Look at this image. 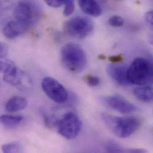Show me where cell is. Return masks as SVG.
<instances>
[{"mask_svg": "<svg viewBox=\"0 0 153 153\" xmlns=\"http://www.w3.org/2000/svg\"><path fill=\"white\" fill-rule=\"evenodd\" d=\"M75 0H45V3L51 7L57 8L62 5H67L69 4H75Z\"/></svg>", "mask_w": 153, "mask_h": 153, "instance_id": "obj_18", "label": "cell"}, {"mask_svg": "<svg viewBox=\"0 0 153 153\" xmlns=\"http://www.w3.org/2000/svg\"><path fill=\"white\" fill-rule=\"evenodd\" d=\"M105 149L108 153H125V150L120 145L113 141H108L105 143Z\"/></svg>", "mask_w": 153, "mask_h": 153, "instance_id": "obj_17", "label": "cell"}, {"mask_svg": "<svg viewBox=\"0 0 153 153\" xmlns=\"http://www.w3.org/2000/svg\"><path fill=\"white\" fill-rule=\"evenodd\" d=\"M23 74L22 72L13 63L4 73L3 79L8 84L19 86L22 83Z\"/></svg>", "mask_w": 153, "mask_h": 153, "instance_id": "obj_10", "label": "cell"}, {"mask_svg": "<svg viewBox=\"0 0 153 153\" xmlns=\"http://www.w3.org/2000/svg\"><path fill=\"white\" fill-rule=\"evenodd\" d=\"M80 8L85 14L97 17L101 15L102 9L96 0H78Z\"/></svg>", "mask_w": 153, "mask_h": 153, "instance_id": "obj_12", "label": "cell"}, {"mask_svg": "<svg viewBox=\"0 0 153 153\" xmlns=\"http://www.w3.org/2000/svg\"><path fill=\"white\" fill-rule=\"evenodd\" d=\"M41 86L46 95L54 102L63 104L67 101L68 92L58 80L53 77H46L42 80Z\"/></svg>", "mask_w": 153, "mask_h": 153, "instance_id": "obj_7", "label": "cell"}, {"mask_svg": "<svg viewBox=\"0 0 153 153\" xmlns=\"http://www.w3.org/2000/svg\"><path fill=\"white\" fill-rule=\"evenodd\" d=\"M63 29L65 32L69 36L76 39H83L92 33L94 26L89 19L76 16L66 21L64 24Z\"/></svg>", "mask_w": 153, "mask_h": 153, "instance_id": "obj_4", "label": "cell"}, {"mask_svg": "<svg viewBox=\"0 0 153 153\" xmlns=\"http://www.w3.org/2000/svg\"><path fill=\"white\" fill-rule=\"evenodd\" d=\"M125 153H147V151L143 149H128V150H125Z\"/></svg>", "mask_w": 153, "mask_h": 153, "instance_id": "obj_25", "label": "cell"}, {"mask_svg": "<svg viewBox=\"0 0 153 153\" xmlns=\"http://www.w3.org/2000/svg\"><path fill=\"white\" fill-rule=\"evenodd\" d=\"M100 117L110 131L121 138L131 136L139 129L142 123L141 119L135 116L117 117L104 113Z\"/></svg>", "mask_w": 153, "mask_h": 153, "instance_id": "obj_1", "label": "cell"}, {"mask_svg": "<svg viewBox=\"0 0 153 153\" xmlns=\"http://www.w3.org/2000/svg\"><path fill=\"white\" fill-rule=\"evenodd\" d=\"M153 11L150 10L147 12L145 14V20L147 24L150 26H153Z\"/></svg>", "mask_w": 153, "mask_h": 153, "instance_id": "obj_24", "label": "cell"}, {"mask_svg": "<svg viewBox=\"0 0 153 153\" xmlns=\"http://www.w3.org/2000/svg\"><path fill=\"white\" fill-rule=\"evenodd\" d=\"M14 16L16 21L28 28L38 19L39 9L32 2L20 1L15 7Z\"/></svg>", "mask_w": 153, "mask_h": 153, "instance_id": "obj_6", "label": "cell"}, {"mask_svg": "<svg viewBox=\"0 0 153 153\" xmlns=\"http://www.w3.org/2000/svg\"><path fill=\"white\" fill-rule=\"evenodd\" d=\"M2 59L0 58V72L4 73L13 62L2 60Z\"/></svg>", "mask_w": 153, "mask_h": 153, "instance_id": "obj_21", "label": "cell"}, {"mask_svg": "<svg viewBox=\"0 0 153 153\" xmlns=\"http://www.w3.org/2000/svg\"><path fill=\"white\" fill-rule=\"evenodd\" d=\"M85 80L89 86H96L100 83V79L98 77L91 75L86 76L85 77Z\"/></svg>", "mask_w": 153, "mask_h": 153, "instance_id": "obj_20", "label": "cell"}, {"mask_svg": "<svg viewBox=\"0 0 153 153\" xmlns=\"http://www.w3.org/2000/svg\"><path fill=\"white\" fill-rule=\"evenodd\" d=\"M99 59H102V60H104V59H105V56H103V55H100Z\"/></svg>", "mask_w": 153, "mask_h": 153, "instance_id": "obj_26", "label": "cell"}, {"mask_svg": "<svg viewBox=\"0 0 153 153\" xmlns=\"http://www.w3.org/2000/svg\"><path fill=\"white\" fill-rule=\"evenodd\" d=\"M102 102L107 107L122 114H128L137 110V107L124 97L114 94L101 98Z\"/></svg>", "mask_w": 153, "mask_h": 153, "instance_id": "obj_8", "label": "cell"}, {"mask_svg": "<svg viewBox=\"0 0 153 153\" xmlns=\"http://www.w3.org/2000/svg\"><path fill=\"white\" fill-rule=\"evenodd\" d=\"M1 150L4 153H20L23 152V147L19 142H11L4 144L1 147Z\"/></svg>", "mask_w": 153, "mask_h": 153, "instance_id": "obj_16", "label": "cell"}, {"mask_svg": "<svg viewBox=\"0 0 153 153\" xmlns=\"http://www.w3.org/2000/svg\"><path fill=\"white\" fill-rule=\"evenodd\" d=\"M23 120L20 116L1 115L0 116V124L7 128H14L19 125Z\"/></svg>", "mask_w": 153, "mask_h": 153, "instance_id": "obj_15", "label": "cell"}, {"mask_svg": "<svg viewBox=\"0 0 153 153\" xmlns=\"http://www.w3.org/2000/svg\"><path fill=\"white\" fill-rule=\"evenodd\" d=\"M60 60L62 66L72 73L83 71L87 63L84 50L74 42H68L63 46L60 51Z\"/></svg>", "mask_w": 153, "mask_h": 153, "instance_id": "obj_2", "label": "cell"}, {"mask_svg": "<svg viewBox=\"0 0 153 153\" xmlns=\"http://www.w3.org/2000/svg\"><path fill=\"white\" fill-rule=\"evenodd\" d=\"M108 24L114 27H121L124 25L125 21L124 19L119 16H113L109 18L108 20Z\"/></svg>", "mask_w": 153, "mask_h": 153, "instance_id": "obj_19", "label": "cell"}, {"mask_svg": "<svg viewBox=\"0 0 153 153\" xmlns=\"http://www.w3.org/2000/svg\"><path fill=\"white\" fill-rule=\"evenodd\" d=\"M123 60V56L122 54H119L116 56H111L108 58V60L112 63H119Z\"/></svg>", "mask_w": 153, "mask_h": 153, "instance_id": "obj_22", "label": "cell"}, {"mask_svg": "<svg viewBox=\"0 0 153 153\" xmlns=\"http://www.w3.org/2000/svg\"><path fill=\"white\" fill-rule=\"evenodd\" d=\"M56 126L60 135L66 139L74 140L81 130L82 122L76 114L69 112L57 120Z\"/></svg>", "mask_w": 153, "mask_h": 153, "instance_id": "obj_5", "label": "cell"}, {"mask_svg": "<svg viewBox=\"0 0 153 153\" xmlns=\"http://www.w3.org/2000/svg\"><path fill=\"white\" fill-rule=\"evenodd\" d=\"M27 28L17 21H10L8 22L2 29L4 36L8 39H14L23 33Z\"/></svg>", "mask_w": 153, "mask_h": 153, "instance_id": "obj_11", "label": "cell"}, {"mask_svg": "<svg viewBox=\"0 0 153 153\" xmlns=\"http://www.w3.org/2000/svg\"><path fill=\"white\" fill-rule=\"evenodd\" d=\"M127 75L130 84L150 85L153 82V64L143 57L136 58L128 67Z\"/></svg>", "mask_w": 153, "mask_h": 153, "instance_id": "obj_3", "label": "cell"}, {"mask_svg": "<svg viewBox=\"0 0 153 153\" xmlns=\"http://www.w3.org/2000/svg\"><path fill=\"white\" fill-rule=\"evenodd\" d=\"M8 54V48L5 44L0 42V58L3 59Z\"/></svg>", "mask_w": 153, "mask_h": 153, "instance_id": "obj_23", "label": "cell"}, {"mask_svg": "<svg viewBox=\"0 0 153 153\" xmlns=\"http://www.w3.org/2000/svg\"><path fill=\"white\" fill-rule=\"evenodd\" d=\"M134 96L140 101L150 102L153 101V88L150 85H140L134 91Z\"/></svg>", "mask_w": 153, "mask_h": 153, "instance_id": "obj_14", "label": "cell"}, {"mask_svg": "<svg viewBox=\"0 0 153 153\" xmlns=\"http://www.w3.org/2000/svg\"><path fill=\"white\" fill-rule=\"evenodd\" d=\"M128 68L125 65L112 63L107 66V71L108 76L117 84L122 86L129 85L128 79Z\"/></svg>", "mask_w": 153, "mask_h": 153, "instance_id": "obj_9", "label": "cell"}, {"mask_svg": "<svg viewBox=\"0 0 153 153\" xmlns=\"http://www.w3.org/2000/svg\"><path fill=\"white\" fill-rule=\"evenodd\" d=\"M27 105V101L25 98L20 96H14L6 102L5 108L8 112L13 113L25 109Z\"/></svg>", "mask_w": 153, "mask_h": 153, "instance_id": "obj_13", "label": "cell"}]
</instances>
